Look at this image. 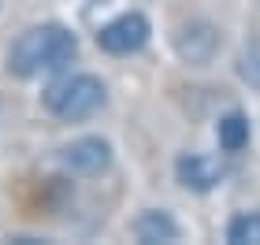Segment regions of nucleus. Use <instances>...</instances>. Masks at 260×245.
Masks as SVG:
<instances>
[{
  "mask_svg": "<svg viewBox=\"0 0 260 245\" xmlns=\"http://www.w3.org/2000/svg\"><path fill=\"white\" fill-rule=\"evenodd\" d=\"M134 234L145 245H160V241H175L179 238V223L168 212H141L134 219Z\"/></svg>",
  "mask_w": 260,
  "mask_h": 245,
  "instance_id": "7",
  "label": "nucleus"
},
{
  "mask_svg": "<svg viewBox=\"0 0 260 245\" xmlns=\"http://www.w3.org/2000/svg\"><path fill=\"white\" fill-rule=\"evenodd\" d=\"M175 52L190 67H208L219 52V30L212 22H190L175 33Z\"/></svg>",
  "mask_w": 260,
  "mask_h": 245,
  "instance_id": "4",
  "label": "nucleus"
},
{
  "mask_svg": "<svg viewBox=\"0 0 260 245\" xmlns=\"http://www.w3.org/2000/svg\"><path fill=\"white\" fill-rule=\"evenodd\" d=\"M78 41L60 22H41V26L22 30L8 49V71L19 78H38L49 71H60L75 60Z\"/></svg>",
  "mask_w": 260,
  "mask_h": 245,
  "instance_id": "1",
  "label": "nucleus"
},
{
  "mask_svg": "<svg viewBox=\"0 0 260 245\" xmlns=\"http://www.w3.org/2000/svg\"><path fill=\"white\" fill-rule=\"evenodd\" d=\"M175 171H179V182L193 193H208L227 179V167L216 156H205V153H182L179 163H175Z\"/></svg>",
  "mask_w": 260,
  "mask_h": 245,
  "instance_id": "5",
  "label": "nucleus"
},
{
  "mask_svg": "<svg viewBox=\"0 0 260 245\" xmlns=\"http://www.w3.org/2000/svg\"><path fill=\"white\" fill-rule=\"evenodd\" d=\"M219 134V145L227 149V153H238V149H245V142H249V119H245L242 112H227L216 126Z\"/></svg>",
  "mask_w": 260,
  "mask_h": 245,
  "instance_id": "8",
  "label": "nucleus"
},
{
  "mask_svg": "<svg viewBox=\"0 0 260 245\" xmlns=\"http://www.w3.org/2000/svg\"><path fill=\"white\" fill-rule=\"evenodd\" d=\"M227 241L231 245H260V212L234 216L227 227Z\"/></svg>",
  "mask_w": 260,
  "mask_h": 245,
  "instance_id": "9",
  "label": "nucleus"
},
{
  "mask_svg": "<svg viewBox=\"0 0 260 245\" xmlns=\"http://www.w3.org/2000/svg\"><path fill=\"white\" fill-rule=\"evenodd\" d=\"M238 78L260 93V38L242 49V56H238Z\"/></svg>",
  "mask_w": 260,
  "mask_h": 245,
  "instance_id": "10",
  "label": "nucleus"
},
{
  "mask_svg": "<svg viewBox=\"0 0 260 245\" xmlns=\"http://www.w3.org/2000/svg\"><path fill=\"white\" fill-rule=\"evenodd\" d=\"M145 41H149V19L138 15V11H126V15L112 19L108 26L97 30V45L112 56H130L145 49Z\"/></svg>",
  "mask_w": 260,
  "mask_h": 245,
  "instance_id": "3",
  "label": "nucleus"
},
{
  "mask_svg": "<svg viewBox=\"0 0 260 245\" xmlns=\"http://www.w3.org/2000/svg\"><path fill=\"white\" fill-rule=\"evenodd\" d=\"M60 163L75 174H101L112 163V149L101 137H78V142L60 149Z\"/></svg>",
  "mask_w": 260,
  "mask_h": 245,
  "instance_id": "6",
  "label": "nucleus"
},
{
  "mask_svg": "<svg viewBox=\"0 0 260 245\" xmlns=\"http://www.w3.org/2000/svg\"><path fill=\"white\" fill-rule=\"evenodd\" d=\"M104 100H108L104 82L93 75H71V78H60L56 86L45 89V108L63 123H78V119L97 115L104 108Z\"/></svg>",
  "mask_w": 260,
  "mask_h": 245,
  "instance_id": "2",
  "label": "nucleus"
}]
</instances>
